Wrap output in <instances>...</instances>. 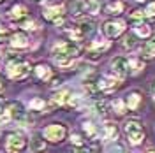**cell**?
Here are the masks:
<instances>
[{
    "label": "cell",
    "mask_w": 155,
    "mask_h": 153,
    "mask_svg": "<svg viewBox=\"0 0 155 153\" xmlns=\"http://www.w3.org/2000/svg\"><path fill=\"white\" fill-rule=\"evenodd\" d=\"M113 109H115V113H118V115H124V113H125V102L120 100V99L115 100V102H113Z\"/></svg>",
    "instance_id": "cell-26"
},
{
    "label": "cell",
    "mask_w": 155,
    "mask_h": 153,
    "mask_svg": "<svg viewBox=\"0 0 155 153\" xmlns=\"http://www.w3.org/2000/svg\"><path fill=\"white\" fill-rule=\"evenodd\" d=\"M0 113H2V102H0Z\"/></svg>",
    "instance_id": "cell-38"
},
{
    "label": "cell",
    "mask_w": 155,
    "mask_h": 153,
    "mask_svg": "<svg viewBox=\"0 0 155 153\" xmlns=\"http://www.w3.org/2000/svg\"><path fill=\"white\" fill-rule=\"evenodd\" d=\"M136 46V35H129V37L124 39V48L132 49Z\"/></svg>",
    "instance_id": "cell-29"
},
{
    "label": "cell",
    "mask_w": 155,
    "mask_h": 153,
    "mask_svg": "<svg viewBox=\"0 0 155 153\" xmlns=\"http://www.w3.org/2000/svg\"><path fill=\"white\" fill-rule=\"evenodd\" d=\"M27 14H28V11H27V7H25L23 4H16V5H12V9H11V18L16 19V21L25 19Z\"/></svg>",
    "instance_id": "cell-13"
},
{
    "label": "cell",
    "mask_w": 155,
    "mask_h": 153,
    "mask_svg": "<svg viewBox=\"0 0 155 153\" xmlns=\"http://www.w3.org/2000/svg\"><path fill=\"white\" fill-rule=\"evenodd\" d=\"M2 86H4V83H2V76H0V92H2Z\"/></svg>",
    "instance_id": "cell-37"
},
{
    "label": "cell",
    "mask_w": 155,
    "mask_h": 153,
    "mask_svg": "<svg viewBox=\"0 0 155 153\" xmlns=\"http://www.w3.org/2000/svg\"><path fill=\"white\" fill-rule=\"evenodd\" d=\"M111 67H113V72L118 77H125L129 74V60L124 57H118L111 62Z\"/></svg>",
    "instance_id": "cell-6"
},
{
    "label": "cell",
    "mask_w": 155,
    "mask_h": 153,
    "mask_svg": "<svg viewBox=\"0 0 155 153\" xmlns=\"http://www.w3.org/2000/svg\"><path fill=\"white\" fill-rule=\"evenodd\" d=\"M83 129H85L87 135H90V137H95L97 135V129H95V125L92 123V122H87V123L83 125Z\"/></svg>",
    "instance_id": "cell-25"
},
{
    "label": "cell",
    "mask_w": 155,
    "mask_h": 153,
    "mask_svg": "<svg viewBox=\"0 0 155 153\" xmlns=\"http://www.w3.org/2000/svg\"><path fill=\"white\" fill-rule=\"evenodd\" d=\"M71 141H72V144L76 146V148H81V146H85V141H83V137L79 134H72V137H71Z\"/></svg>",
    "instance_id": "cell-27"
},
{
    "label": "cell",
    "mask_w": 155,
    "mask_h": 153,
    "mask_svg": "<svg viewBox=\"0 0 155 153\" xmlns=\"http://www.w3.org/2000/svg\"><path fill=\"white\" fill-rule=\"evenodd\" d=\"M11 44L14 46V48H19V49H23V48H28V37L25 35V34H21V32H18V34H12L11 35Z\"/></svg>",
    "instance_id": "cell-10"
},
{
    "label": "cell",
    "mask_w": 155,
    "mask_h": 153,
    "mask_svg": "<svg viewBox=\"0 0 155 153\" xmlns=\"http://www.w3.org/2000/svg\"><path fill=\"white\" fill-rule=\"evenodd\" d=\"M62 85V77H58V79H53V83H51V86H58Z\"/></svg>",
    "instance_id": "cell-36"
},
{
    "label": "cell",
    "mask_w": 155,
    "mask_h": 153,
    "mask_svg": "<svg viewBox=\"0 0 155 153\" xmlns=\"http://www.w3.org/2000/svg\"><path fill=\"white\" fill-rule=\"evenodd\" d=\"M124 132H125L127 139H129V143L130 144H141L143 143V139H145V130H143V127L134 122V120H130V122H127L124 125Z\"/></svg>",
    "instance_id": "cell-2"
},
{
    "label": "cell",
    "mask_w": 155,
    "mask_h": 153,
    "mask_svg": "<svg viewBox=\"0 0 155 153\" xmlns=\"http://www.w3.org/2000/svg\"><path fill=\"white\" fill-rule=\"evenodd\" d=\"M7 74H9L11 79H23V77H27L30 74V65L28 63H25L21 58L16 57L9 63V67H7Z\"/></svg>",
    "instance_id": "cell-3"
},
{
    "label": "cell",
    "mask_w": 155,
    "mask_h": 153,
    "mask_svg": "<svg viewBox=\"0 0 155 153\" xmlns=\"http://www.w3.org/2000/svg\"><path fill=\"white\" fill-rule=\"evenodd\" d=\"M141 104V95L137 93V92H132V93H129L125 99V106L130 109V111H136L137 107Z\"/></svg>",
    "instance_id": "cell-17"
},
{
    "label": "cell",
    "mask_w": 155,
    "mask_h": 153,
    "mask_svg": "<svg viewBox=\"0 0 155 153\" xmlns=\"http://www.w3.org/2000/svg\"><path fill=\"white\" fill-rule=\"evenodd\" d=\"M21 27H23V28H27V30H34V28H35V23H34V21H28V19H25Z\"/></svg>",
    "instance_id": "cell-33"
},
{
    "label": "cell",
    "mask_w": 155,
    "mask_h": 153,
    "mask_svg": "<svg viewBox=\"0 0 155 153\" xmlns=\"http://www.w3.org/2000/svg\"><path fill=\"white\" fill-rule=\"evenodd\" d=\"M153 97H155V85H153Z\"/></svg>",
    "instance_id": "cell-39"
},
{
    "label": "cell",
    "mask_w": 155,
    "mask_h": 153,
    "mask_svg": "<svg viewBox=\"0 0 155 153\" xmlns=\"http://www.w3.org/2000/svg\"><path fill=\"white\" fill-rule=\"evenodd\" d=\"M65 135H67V129H65V125H62V123L48 125L44 129V132H42V137L51 141V143H60L62 139H65Z\"/></svg>",
    "instance_id": "cell-4"
},
{
    "label": "cell",
    "mask_w": 155,
    "mask_h": 153,
    "mask_svg": "<svg viewBox=\"0 0 155 153\" xmlns=\"http://www.w3.org/2000/svg\"><path fill=\"white\" fill-rule=\"evenodd\" d=\"M97 86L101 92H111L116 88V79H109V77H99L97 79Z\"/></svg>",
    "instance_id": "cell-15"
},
{
    "label": "cell",
    "mask_w": 155,
    "mask_h": 153,
    "mask_svg": "<svg viewBox=\"0 0 155 153\" xmlns=\"http://www.w3.org/2000/svg\"><path fill=\"white\" fill-rule=\"evenodd\" d=\"M30 109H44V100H41V99L32 100L30 102Z\"/></svg>",
    "instance_id": "cell-31"
},
{
    "label": "cell",
    "mask_w": 155,
    "mask_h": 153,
    "mask_svg": "<svg viewBox=\"0 0 155 153\" xmlns=\"http://www.w3.org/2000/svg\"><path fill=\"white\" fill-rule=\"evenodd\" d=\"M25 146H27V141H25L23 135H19V134H9L7 135V139H5V148H7V151L9 153L23 151Z\"/></svg>",
    "instance_id": "cell-5"
},
{
    "label": "cell",
    "mask_w": 155,
    "mask_h": 153,
    "mask_svg": "<svg viewBox=\"0 0 155 153\" xmlns=\"http://www.w3.org/2000/svg\"><path fill=\"white\" fill-rule=\"evenodd\" d=\"M69 12L72 16H79L85 12V0H71L69 2Z\"/></svg>",
    "instance_id": "cell-16"
},
{
    "label": "cell",
    "mask_w": 155,
    "mask_h": 153,
    "mask_svg": "<svg viewBox=\"0 0 155 153\" xmlns=\"http://www.w3.org/2000/svg\"><path fill=\"white\" fill-rule=\"evenodd\" d=\"M30 143H32V150H34V151H42V150L46 148V143H44V139H42L41 134H35L30 139Z\"/></svg>",
    "instance_id": "cell-19"
},
{
    "label": "cell",
    "mask_w": 155,
    "mask_h": 153,
    "mask_svg": "<svg viewBox=\"0 0 155 153\" xmlns=\"http://www.w3.org/2000/svg\"><path fill=\"white\" fill-rule=\"evenodd\" d=\"M9 37H11L9 30H7V28H2V27H0V42H4V41H7Z\"/></svg>",
    "instance_id": "cell-32"
},
{
    "label": "cell",
    "mask_w": 155,
    "mask_h": 153,
    "mask_svg": "<svg viewBox=\"0 0 155 153\" xmlns=\"http://www.w3.org/2000/svg\"><path fill=\"white\" fill-rule=\"evenodd\" d=\"M37 2H41V0H37Z\"/></svg>",
    "instance_id": "cell-41"
},
{
    "label": "cell",
    "mask_w": 155,
    "mask_h": 153,
    "mask_svg": "<svg viewBox=\"0 0 155 153\" xmlns=\"http://www.w3.org/2000/svg\"><path fill=\"white\" fill-rule=\"evenodd\" d=\"M124 30H125V23L124 21H107L104 25V34L107 37H118Z\"/></svg>",
    "instance_id": "cell-7"
},
{
    "label": "cell",
    "mask_w": 155,
    "mask_h": 153,
    "mask_svg": "<svg viewBox=\"0 0 155 153\" xmlns=\"http://www.w3.org/2000/svg\"><path fill=\"white\" fill-rule=\"evenodd\" d=\"M0 2H2V0H0Z\"/></svg>",
    "instance_id": "cell-42"
},
{
    "label": "cell",
    "mask_w": 155,
    "mask_h": 153,
    "mask_svg": "<svg viewBox=\"0 0 155 153\" xmlns=\"http://www.w3.org/2000/svg\"><path fill=\"white\" fill-rule=\"evenodd\" d=\"M44 16L51 19L55 25H62L64 23V7L62 5H55V7H48L44 11Z\"/></svg>",
    "instance_id": "cell-8"
},
{
    "label": "cell",
    "mask_w": 155,
    "mask_h": 153,
    "mask_svg": "<svg viewBox=\"0 0 155 153\" xmlns=\"http://www.w3.org/2000/svg\"><path fill=\"white\" fill-rule=\"evenodd\" d=\"M148 153H155V150H152V151H148Z\"/></svg>",
    "instance_id": "cell-40"
},
{
    "label": "cell",
    "mask_w": 155,
    "mask_h": 153,
    "mask_svg": "<svg viewBox=\"0 0 155 153\" xmlns=\"http://www.w3.org/2000/svg\"><path fill=\"white\" fill-rule=\"evenodd\" d=\"M134 30H136V34L141 35V37H148V35H150V27L145 25V23H137Z\"/></svg>",
    "instance_id": "cell-24"
},
{
    "label": "cell",
    "mask_w": 155,
    "mask_h": 153,
    "mask_svg": "<svg viewBox=\"0 0 155 153\" xmlns=\"http://www.w3.org/2000/svg\"><path fill=\"white\" fill-rule=\"evenodd\" d=\"M124 2H120V0H115V2H109L106 5V14H120V12H124Z\"/></svg>",
    "instance_id": "cell-18"
},
{
    "label": "cell",
    "mask_w": 155,
    "mask_h": 153,
    "mask_svg": "<svg viewBox=\"0 0 155 153\" xmlns=\"http://www.w3.org/2000/svg\"><path fill=\"white\" fill-rule=\"evenodd\" d=\"M34 70H35V76H37L39 79H49V77H51V69H49L48 65H44V63L37 65Z\"/></svg>",
    "instance_id": "cell-20"
},
{
    "label": "cell",
    "mask_w": 155,
    "mask_h": 153,
    "mask_svg": "<svg viewBox=\"0 0 155 153\" xmlns=\"http://www.w3.org/2000/svg\"><path fill=\"white\" fill-rule=\"evenodd\" d=\"M101 9L99 5V0H85V11L90 12V14H97Z\"/></svg>",
    "instance_id": "cell-23"
},
{
    "label": "cell",
    "mask_w": 155,
    "mask_h": 153,
    "mask_svg": "<svg viewBox=\"0 0 155 153\" xmlns=\"http://www.w3.org/2000/svg\"><path fill=\"white\" fill-rule=\"evenodd\" d=\"M78 34L81 35V39L87 37V35H90V34H94V30H95V25H94V21H88V19H85V21H79V25L76 27Z\"/></svg>",
    "instance_id": "cell-11"
},
{
    "label": "cell",
    "mask_w": 155,
    "mask_h": 153,
    "mask_svg": "<svg viewBox=\"0 0 155 153\" xmlns=\"http://www.w3.org/2000/svg\"><path fill=\"white\" fill-rule=\"evenodd\" d=\"M5 115L9 120H23V116H25V111H23V107L19 102H12L9 104V107L5 109Z\"/></svg>",
    "instance_id": "cell-9"
},
{
    "label": "cell",
    "mask_w": 155,
    "mask_h": 153,
    "mask_svg": "<svg viewBox=\"0 0 155 153\" xmlns=\"http://www.w3.org/2000/svg\"><path fill=\"white\" fill-rule=\"evenodd\" d=\"M78 55H79V46L74 42H62L53 49V60H55V63L62 65V67L71 65Z\"/></svg>",
    "instance_id": "cell-1"
},
{
    "label": "cell",
    "mask_w": 155,
    "mask_h": 153,
    "mask_svg": "<svg viewBox=\"0 0 155 153\" xmlns=\"http://www.w3.org/2000/svg\"><path fill=\"white\" fill-rule=\"evenodd\" d=\"M145 16H148V18H155V2H152V4H148V7H146V11L143 12Z\"/></svg>",
    "instance_id": "cell-30"
},
{
    "label": "cell",
    "mask_w": 155,
    "mask_h": 153,
    "mask_svg": "<svg viewBox=\"0 0 155 153\" xmlns=\"http://www.w3.org/2000/svg\"><path fill=\"white\" fill-rule=\"evenodd\" d=\"M106 109H107L106 100H97V102H95V111L99 113V115H104V113H106Z\"/></svg>",
    "instance_id": "cell-28"
},
{
    "label": "cell",
    "mask_w": 155,
    "mask_h": 153,
    "mask_svg": "<svg viewBox=\"0 0 155 153\" xmlns=\"http://www.w3.org/2000/svg\"><path fill=\"white\" fill-rule=\"evenodd\" d=\"M69 93L67 90H62V92H57L55 95L51 97V102H49V107H57V106H64V104H67V100H69Z\"/></svg>",
    "instance_id": "cell-12"
},
{
    "label": "cell",
    "mask_w": 155,
    "mask_h": 153,
    "mask_svg": "<svg viewBox=\"0 0 155 153\" xmlns=\"http://www.w3.org/2000/svg\"><path fill=\"white\" fill-rule=\"evenodd\" d=\"M102 132H104V137L109 139V141H116V137H118V129L111 122H106V123L102 125Z\"/></svg>",
    "instance_id": "cell-14"
},
{
    "label": "cell",
    "mask_w": 155,
    "mask_h": 153,
    "mask_svg": "<svg viewBox=\"0 0 155 153\" xmlns=\"http://www.w3.org/2000/svg\"><path fill=\"white\" fill-rule=\"evenodd\" d=\"M143 57L145 58L155 57V37H152V41H148L145 46H143Z\"/></svg>",
    "instance_id": "cell-22"
},
{
    "label": "cell",
    "mask_w": 155,
    "mask_h": 153,
    "mask_svg": "<svg viewBox=\"0 0 155 153\" xmlns=\"http://www.w3.org/2000/svg\"><path fill=\"white\" fill-rule=\"evenodd\" d=\"M143 16H145V14H143L141 11H134V12H132V18L134 19H139V18H143Z\"/></svg>",
    "instance_id": "cell-35"
},
{
    "label": "cell",
    "mask_w": 155,
    "mask_h": 153,
    "mask_svg": "<svg viewBox=\"0 0 155 153\" xmlns=\"http://www.w3.org/2000/svg\"><path fill=\"white\" fill-rule=\"evenodd\" d=\"M76 153H94V150L85 144V146H81V148H76Z\"/></svg>",
    "instance_id": "cell-34"
},
{
    "label": "cell",
    "mask_w": 155,
    "mask_h": 153,
    "mask_svg": "<svg viewBox=\"0 0 155 153\" xmlns=\"http://www.w3.org/2000/svg\"><path fill=\"white\" fill-rule=\"evenodd\" d=\"M83 85H85V90H87V92H88L92 97H97V95H99V92H101V90H99V86H97V81H95V79H87Z\"/></svg>",
    "instance_id": "cell-21"
}]
</instances>
